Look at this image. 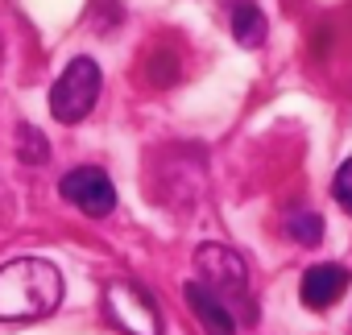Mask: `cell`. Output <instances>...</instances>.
<instances>
[{
	"label": "cell",
	"mask_w": 352,
	"mask_h": 335,
	"mask_svg": "<svg viewBox=\"0 0 352 335\" xmlns=\"http://www.w3.org/2000/svg\"><path fill=\"white\" fill-rule=\"evenodd\" d=\"M63 302V273L42 257H21L0 265V319L34 323L54 314Z\"/></svg>",
	"instance_id": "obj_1"
},
{
	"label": "cell",
	"mask_w": 352,
	"mask_h": 335,
	"mask_svg": "<svg viewBox=\"0 0 352 335\" xmlns=\"http://www.w3.org/2000/svg\"><path fill=\"white\" fill-rule=\"evenodd\" d=\"M195 269H199V281H208L241 323H257V306H253V294H249V269L245 261L224 249V244H199L195 253Z\"/></svg>",
	"instance_id": "obj_2"
},
{
	"label": "cell",
	"mask_w": 352,
	"mask_h": 335,
	"mask_svg": "<svg viewBox=\"0 0 352 335\" xmlns=\"http://www.w3.org/2000/svg\"><path fill=\"white\" fill-rule=\"evenodd\" d=\"M100 83H104V75H100L96 58H75V62L58 75V83L50 87V112H54V120L79 124V120L96 108Z\"/></svg>",
	"instance_id": "obj_3"
},
{
	"label": "cell",
	"mask_w": 352,
	"mask_h": 335,
	"mask_svg": "<svg viewBox=\"0 0 352 335\" xmlns=\"http://www.w3.org/2000/svg\"><path fill=\"white\" fill-rule=\"evenodd\" d=\"M104 310L124 335H162V314L153 298L133 281H112L104 290Z\"/></svg>",
	"instance_id": "obj_4"
},
{
	"label": "cell",
	"mask_w": 352,
	"mask_h": 335,
	"mask_svg": "<svg viewBox=\"0 0 352 335\" xmlns=\"http://www.w3.org/2000/svg\"><path fill=\"white\" fill-rule=\"evenodd\" d=\"M58 191H63V199H71L87 216H108L116 207V187L100 165H75L71 174H63Z\"/></svg>",
	"instance_id": "obj_5"
},
{
	"label": "cell",
	"mask_w": 352,
	"mask_h": 335,
	"mask_svg": "<svg viewBox=\"0 0 352 335\" xmlns=\"http://www.w3.org/2000/svg\"><path fill=\"white\" fill-rule=\"evenodd\" d=\"M348 281H352V277H348V269H344V265L323 261V265H311V269L302 273L298 298H302V306H311V310H327V306H336V302L344 298Z\"/></svg>",
	"instance_id": "obj_6"
},
{
	"label": "cell",
	"mask_w": 352,
	"mask_h": 335,
	"mask_svg": "<svg viewBox=\"0 0 352 335\" xmlns=\"http://www.w3.org/2000/svg\"><path fill=\"white\" fill-rule=\"evenodd\" d=\"M183 298H187V306L195 310V319L204 323L208 335H236V314H232V306H228L208 281H187V286H183Z\"/></svg>",
	"instance_id": "obj_7"
},
{
	"label": "cell",
	"mask_w": 352,
	"mask_h": 335,
	"mask_svg": "<svg viewBox=\"0 0 352 335\" xmlns=\"http://www.w3.org/2000/svg\"><path fill=\"white\" fill-rule=\"evenodd\" d=\"M228 21H232V38H236L241 46H261V42H265V34H270L265 13L253 5V0H236Z\"/></svg>",
	"instance_id": "obj_8"
},
{
	"label": "cell",
	"mask_w": 352,
	"mask_h": 335,
	"mask_svg": "<svg viewBox=\"0 0 352 335\" xmlns=\"http://www.w3.org/2000/svg\"><path fill=\"white\" fill-rule=\"evenodd\" d=\"M286 232H290V240H298V244H319V240H323V220H319L315 211H294V216L286 220Z\"/></svg>",
	"instance_id": "obj_9"
},
{
	"label": "cell",
	"mask_w": 352,
	"mask_h": 335,
	"mask_svg": "<svg viewBox=\"0 0 352 335\" xmlns=\"http://www.w3.org/2000/svg\"><path fill=\"white\" fill-rule=\"evenodd\" d=\"M17 157H21V161H34V165H42V161L50 157V145H46V137H42L38 128L21 124V128H17Z\"/></svg>",
	"instance_id": "obj_10"
},
{
	"label": "cell",
	"mask_w": 352,
	"mask_h": 335,
	"mask_svg": "<svg viewBox=\"0 0 352 335\" xmlns=\"http://www.w3.org/2000/svg\"><path fill=\"white\" fill-rule=\"evenodd\" d=\"M331 195H336V203L352 216V157L336 170V183H331Z\"/></svg>",
	"instance_id": "obj_11"
}]
</instances>
